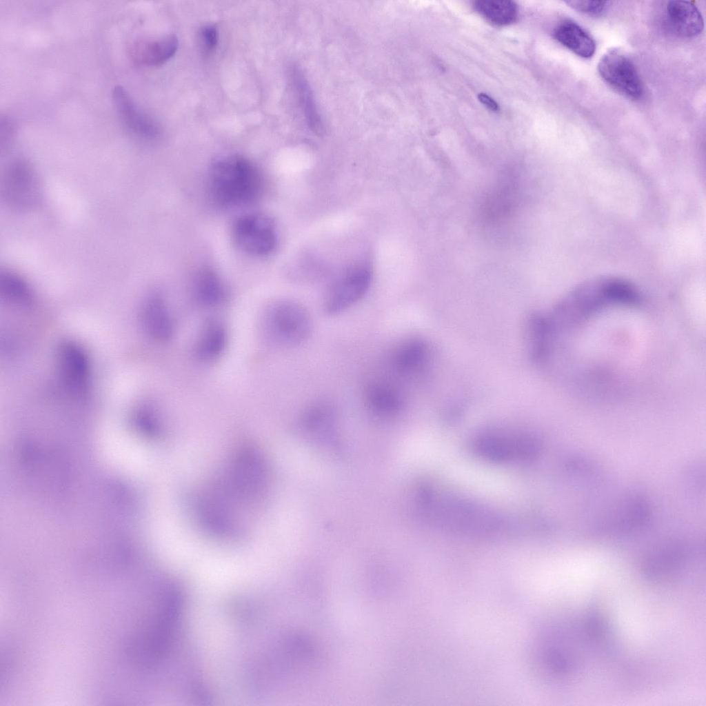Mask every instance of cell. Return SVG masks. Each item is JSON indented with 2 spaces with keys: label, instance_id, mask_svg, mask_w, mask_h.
Instances as JSON below:
<instances>
[{
  "label": "cell",
  "instance_id": "13",
  "mask_svg": "<svg viewBox=\"0 0 706 706\" xmlns=\"http://www.w3.org/2000/svg\"><path fill=\"white\" fill-rule=\"evenodd\" d=\"M364 400L370 410L376 415L391 416L402 410L406 399L397 384L377 379L371 380L365 387Z\"/></svg>",
  "mask_w": 706,
  "mask_h": 706
},
{
  "label": "cell",
  "instance_id": "27",
  "mask_svg": "<svg viewBox=\"0 0 706 706\" xmlns=\"http://www.w3.org/2000/svg\"><path fill=\"white\" fill-rule=\"evenodd\" d=\"M1 151L9 147L14 133L13 125L8 118L1 121Z\"/></svg>",
  "mask_w": 706,
  "mask_h": 706
},
{
  "label": "cell",
  "instance_id": "2",
  "mask_svg": "<svg viewBox=\"0 0 706 706\" xmlns=\"http://www.w3.org/2000/svg\"><path fill=\"white\" fill-rule=\"evenodd\" d=\"M262 185L259 169L240 155L220 157L209 170L210 194L219 207L233 208L250 204L259 196Z\"/></svg>",
  "mask_w": 706,
  "mask_h": 706
},
{
  "label": "cell",
  "instance_id": "10",
  "mask_svg": "<svg viewBox=\"0 0 706 706\" xmlns=\"http://www.w3.org/2000/svg\"><path fill=\"white\" fill-rule=\"evenodd\" d=\"M57 367L62 383L72 395H86L90 382V364L85 350L70 340L61 342L56 354Z\"/></svg>",
  "mask_w": 706,
  "mask_h": 706
},
{
  "label": "cell",
  "instance_id": "5",
  "mask_svg": "<svg viewBox=\"0 0 706 706\" xmlns=\"http://www.w3.org/2000/svg\"><path fill=\"white\" fill-rule=\"evenodd\" d=\"M1 194L6 205L15 212H28L39 205L42 185L30 161L17 158L6 165L1 176Z\"/></svg>",
  "mask_w": 706,
  "mask_h": 706
},
{
  "label": "cell",
  "instance_id": "23",
  "mask_svg": "<svg viewBox=\"0 0 706 706\" xmlns=\"http://www.w3.org/2000/svg\"><path fill=\"white\" fill-rule=\"evenodd\" d=\"M527 331L532 358L534 361L541 362L548 353L552 332L547 319L532 315L528 321Z\"/></svg>",
  "mask_w": 706,
  "mask_h": 706
},
{
  "label": "cell",
  "instance_id": "20",
  "mask_svg": "<svg viewBox=\"0 0 706 706\" xmlns=\"http://www.w3.org/2000/svg\"><path fill=\"white\" fill-rule=\"evenodd\" d=\"M301 424L303 428L314 436L327 437L334 429V409L325 401L314 402L304 411Z\"/></svg>",
  "mask_w": 706,
  "mask_h": 706
},
{
  "label": "cell",
  "instance_id": "22",
  "mask_svg": "<svg viewBox=\"0 0 706 706\" xmlns=\"http://www.w3.org/2000/svg\"><path fill=\"white\" fill-rule=\"evenodd\" d=\"M1 296L7 302L18 306H28L32 302V290L20 275L4 270L0 274Z\"/></svg>",
  "mask_w": 706,
  "mask_h": 706
},
{
  "label": "cell",
  "instance_id": "1",
  "mask_svg": "<svg viewBox=\"0 0 706 706\" xmlns=\"http://www.w3.org/2000/svg\"><path fill=\"white\" fill-rule=\"evenodd\" d=\"M418 505L429 522L459 535L494 536L507 532L510 527L503 516L447 492L424 489Z\"/></svg>",
  "mask_w": 706,
  "mask_h": 706
},
{
  "label": "cell",
  "instance_id": "3",
  "mask_svg": "<svg viewBox=\"0 0 706 706\" xmlns=\"http://www.w3.org/2000/svg\"><path fill=\"white\" fill-rule=\"evenodd\" d=\"M220 482L228 495L239 506L252 505L265 494L268 470L265 458L251 447L239 451Z\"/></svg>",
  "mask_w": 706,
  "mask_h": 706
},
{
  "label": "cell",
  "instance_id": "8",
  "mask_svg": "<svg viewBox=\"0 0 706 706\" xmlns=\"http://www.w3.org/2000/svg\"><path fill=\"white\" fill-rule=\"evenodd\" d=\"M372 274L369 267L354 265L339 276L325 296L323 310L329 315H336L351 308L368 292Z\"/></svg>",
  "mask_w": 706,
  "mask_h": 706
},
{
  "label": "cell",
  "instance_id": "18",
  "mask_svg": "<svg viewBox=\"0 0 706 706\" xmlns=\"http://www.w3.org/2000/svg\"><path fill=\"white\" fill-rule=\"evenodd\" d=\"M553 34L557 41L581 57L590 58L596 51L593 37L574 21H561L554 28Z\"/></svg>",
  "mask_w": 706,
  "mask_h": 706
},
{
  "label": "cell",
  "instance_id": "4",
  "mask_svg": "<svg viewBox=\"0 0 706 706\" xmlns=\"http://www.w3.org/2000/svg\"><path fill=\"white\" fill-rule=\"evenodd\" d=\"M261 332L269 343L291 347L305 341L310 334L312 320L307 310L291 300H280L269 305L261 319Z\"/></svg>",
  "mask_w": 706,
  "mask_h": 706
},
{
  "label": "cell",
  "instance_id": "14",
  "mask_svg": "<svg viewBox=\"0 0 706 706\" xmlns=\"http://www.w3.org/2000/svg\"><path fill=\"white\" fill-rule=\"evenodd\" d=\"M141 316L145 330L150 337L159 342H166L172 339L173 320L161 295L152 294L145 299Z\"/></svg>",
  "mask_w": 706,
  "mask_h": 706
},
{
  "label": "cell",
  "instance_id": "7",
  "mask_svg": "<svg viewBox=\"0 0 706 706\" xmlns=\"http://www.w3.org/2000/svg\"><path fill=\"white\" fill-rule=\"evenodd\" d=\"M231 233L239 249L252 256H267L274 251L277 245L274 223L262 212H251L240 215L234 220Z\"/></svg>",
  "mask_w": 706,
  "mask_h": 706
},
{
  "label": "cell",
  "instance_id": "25",
  "mask_svg": "<svg viewBox=\"0 0 706 706\" xmlns=\"http://www.w3.org/2000/svg\"><path fill=\"white\" fill-rule=\"evenodd\" d=\"M572 8L590 16H600L605 13L610 6L607 1H581L574 0L566 2Z\"/></svg>",
  "mask_w": 706,
  "mask_h": 706
},
{
  "label": "cell",
  "instance_id": "24",
  "mask_svg": "<svg viewBox=\"0 0 706 706\" xmlns=\"http://www.w3.org/2000/svg\"><path fill=\"white\" fill-rule=\"evenodd\" d=\"M293 77L307 125L314 133L321 135L324 132L323 121L307 81L299 69L294 70Z\"/></svg>",
  "mask_w": 706,
  "mask_h": 706
},
{
  "label": "cell",
  "instance_id": "11",
  "mask_svg": "<svg viewBox=\"0 0 706 706\" xmlns=\"http://www.w3.org/2000/svg\"><path fill=\"white\" fill-rule=\"evenodd\" d=\"M429 350L425 341L409 338L399 342L388 355L387 364L392 374L398 379L411 381L418 378L426 370Z\"/></svg>",
  "mask_w": 706,
  "mask_h": 706
},
{
  "label": "cell",
  "instance_id": "16",
  "mask_svg": "<svg viewBox=\"0 0 706 706\" xmlns=\"http://www.w3.org/2000/svg\"><path fill=\"white\" fill-rule=\"evenodd\" d=\"M666 21L677 35L692 38L699 35L704 28L701 13L692 3L686 1H669L665 8Z\"/></svg>",
  "mask_w": 706,
  "mask_h": 706
},
{
  "label": "cell",
  "instance_id": "26",
  "mask_svg": "<svg viewBox=\"0 0 706 706\" xmlns=\"http://www.w3.org/2000/svg\"><path fill=\"white\" fill-rule=\"evenodd\" d=\"M201 39L204 48L206 50H214L218 43V32L215 26L208 25L201 30Z\"/></svg>",
  "mask_w": 706,
  "mask_h": 706
},
{
  "label": "cell",
  "instance_id": "19",
  "mask_svg": "<svg viewBox=\"0 0 706 706\" xmlns=\"http://www.w3.org/2000/svg\"><path fill=\"white\" fill-rule=\"evenodd\" d=\"M226 343L225 326L217 320H210L203 327L196 340L195 356L202 362H212L222 354Z\"/></svg>",
  "mask_w": 706,
  "mask_h": 706
},
{
  "label": "cell",
  "instance_id": "15",
  "mask_svg": "<svg viewBox=\"0 0 706 706\" xmlns=\"http://www.w3.org/2000/svg\"><path fill=\"white\" fill-rule=\"evenodd\" d=\"M178 43L177 38L172 34L158 39L139 40L129 47L128 53L131 59L138 65H159L175 54Z\"/></svg>",
  "mask_w": 706,
  "mask_h": 706
},
{
  "label": "cell",
  "instance_id": "17",
  "mask_svg": "<svg viewBox=\"0 0 706 706\" xmlns=\"http://www.w3.org/2000/svg\"><path fill=\"white\" fill-rule=\"evenodd\" d=\"M192 288L196 301L203 307L217 306L227 296V288L222 278L210 268H202L196 272Z\"/></svg>",
  "mask_w": 706,
  "mask_h": 706
},
{
  "label": "cell",
  "instance_id": "6",
  "mask_svg": "<svg viewBox=\"0 0 706 706\" xmlns=\"http://www.w3.org/2000/svg\"><path fill=\"white\" fill-rule=\"evenodd\" d=\"M538 449L537 440L524 433L491 430L477 435L472 441L475 454L499 463L532 459Z\"/></svg>",
  "mask_w": 706,
  "mask_h": 706
},
{
  "label": "cell",
  "instance_id": "28",
  "mask_svg": "<svg viewBox=\"0 0 706 706\" xmlns=\"http://www.w3.org/2000/svg\"><path fill=\"white\" fill-rule=\"evenodd\" d=\"M478 99L480 101V102L490 110L494 112H498L500 111V107L498 103L493 98L486 94L485 93H480L478 95Z\"/></svg>",
  "mask_w": 706,
  "mask_h": 706
},
{
  "label": "cell",
  "instance_id": "21",
  "mask_svg": "<svg viewBox=\"0 0 706 706\" xmlns=\"http://www.w3.org/2000/svg\"><path fill=\"white\" fill-rule=\"evenodd\" d=\"M473 6L485 19L499 26L515 22L518 14L516 3L511 0H478Z\"/></svg>",
  "mask_w": 706,
  "mask_h": 706
},
{
  "label": "cell",
  "instance_id": "12",
  "mask_svg": "<svg viewBox=\"0 0 706 706\" xmlns=\"http://www.w3.org/2000/svg\"><path fill=\"white\" fill-rule=\"evenodd\" d=\"M112 97L117 112L128 131L145 139L158 137L159 128L156 122L137 106L123 86L115 85Z\"/></svg>",
  "mask_w": 706,
  "mask_h": 706
},
{
  "label": "cell",
  "instance_id": "9",
  "mask_svg": "<svg viewBox=\"0 0 706 706\" xmlns=\"http://www.w3.org/2000/svg\"><path fill=\"white\" fill-rule=\"evenodd\" d=\"M598 71L613 89L633 100L643 94V84L633 61L618 50H611L600 59Z\"/></svg>",
  "mask_w": 706,
  "mask_h": 706
}]
</instances>
